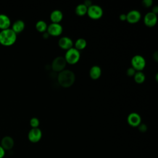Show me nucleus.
Masks as SVG:
<instances>
[{
	"mask_svg": "<svg viewBox=\"0 0 158 158\" xmlns=\"http://www.w3.org/2000/svg\"><path fill=\"white\" fill-rule=\"evenodd\" d=\"M119 19H120V20H122V21H125V20H126V19H127L126 14H121L119 15Z\"/></svg>",
	"mask_w": 158,
	"mask_h": 158,
	"instance_id": "bb28decb",
	"label": "nucleus"
},
{
	"mask_svg": "<svg viewBox=\"0 0 158 158\" xmlns=\"http://www.w3.org/2000/svg\"><path fill=\"white\" fill-rule=\"evenodd\" d=\"M86 41L83 38H78L75 42V48L78 51L82 50L86 48Z\"/></svg>",
	"mask_w": 158,
	"mask_h": 158,
	"instance_id": "aec40b11",
	"label": "nucleus"
},
{
	"mask_svg": "<svg viewBox=\"0 0 158 158\" xmlns=\"http://www.w3.org/2000/svg\"><path fill=\"white\" fill-rule=\"evenodd\" d=\"M86 14L92 19H99L103 15V10L99 6L92 4L88 7Z\"/></svg>",
	"mask_w": 158,
	"mask_h": 158,
	"instance_id": "39448f33",
	"label": "nucleus"
},
{
	"mask_svg": "<svg viewBox=\"0 0 158 158\" xmlns=\"http://www.w3.org/2000/svg\"><path fill=\"white\" fill-rule=\"evenodd\" d=\"M59 46L65 50H68L72 48L73 43L72 40L68 36H62L58 41Z\"/></svg>",
	"mask_w": 158,
	"mask_h": 158,
	"instance_id": "f8f14e48",
	"label": "nucleus"
},
{
	"mask_svg": "<svg viewBox=\"0 0 158 158\" xmlns=\"http://www.w3.org/2000/svg\"><path fill=\"white\" fill-rule=\"evenodd\" d=\"M64 58L67 63L70 64H75L78 62L80 58V51L72 47L66 51Z\"/></svg>",
	"mask_w": 158,
	"mask_h": 158,
	"instance_id": "7ed1b4c3",
	"label": "nucleus"
},
{
	"mask_svg": "<svg viewBox=\"0 0 158 158\" xmlns=\"http://www.w3.org/2000/svg\"><path fill=\"white\" fill-rule=\"evenodd\" d=\"M67 62L62 56H57L54 58L51 64V68L53 71L60 72L65 69Z\"/></svg>",
	"mask_w": 158,
	"mask_h": 158,
	"instance_id": "423d86ee",
	"label": "nucleus"
},
{
	"mask_svg": "<svg viewBox=\"0 0 158 158\" xmlns=\"http://www.w3.org/2000/svg\"><path fill=\"white\" fill-rule=\"evenodd\" d=\"M134 80L137 83H142L145 80V75L142 71H136L135 73L134 76Z\"/></svg>",
	"mask_w": 158,
	"mask_h": 158,
	"instance_id": "412c9836",
	"label": "nucleus"
},
{
	"mask_svg": "<svg viewBox=\"0 0 158 158\" xmlns=\"http://www.w3.org/2000/svg\"><path fill=\"white\" fill-rule=\"evenodd\" d=\"M101 73H102V71H101V67L96 65L92 66L90 68L89 72L90 77L93 80L98 79L101 77Z\"/></svg>",
	"mask_w": 158,
	"mask_h": 158,
	"instance_id": "dca6fc26",
	"label": "nucleus"
},
{
	"mask_svg": "<svg viewBox=\"0 0 158 158\" xmlns=\"http://www.w3.org/2000/svg\"><path fill=\"white\" fill-rule=\"evenodd\" d=\"M153 1L152 0H143L142 1V4L143 6L146 7H150L151 6H152Z\"/></svg>",
	"mask_w": 158,
	"mask_h": 158,
	"instance_id": "393cba45",
	"label": "nucleus"
},
{
	"mask_svg": "<svg viewBox=\"0 0 158 158\" xmlns=\"http://www.w3.org/2000/svg\"><path fill=\"white\" fill-rule=\"evenodd\" d=\"M83 4H84L87 7H89L91 5L93 4H92V2H91L90 0H86V1H85L84 2H83Z\"/></svg>",
	"mask_w": 158,
	"mask_h": 158,
	"instance_id": "cd10ccee",
	"label": "nucleus"
},
{
	"mask_svg": "<svg viewBox=\"0 0 158 158\" xmlns=\"http://www.w3.org/2000/svg\"><path fill=\"white\" fill-rule=\"evenodd\" d=\"M131 67L136 71H142L146 65V60L144 57L139 54L135 55L131 59Z\"/></svg>",
	"mask_w": 158,
	"mask_h": 158,
	"instance_id": "20e7f679",
	"label": "nucleus"
},
{
	"mask_svg": "<svg viewBox=\"0 0 158 158\" xmlns=\"http://www.w3.org/2000/svg\"><path fill=\"white\" fill-rule=\"evenodd\" d=\"M30 125L31 128H38L40 125V120L36 117H32L30 120Z\"/></svg>",
	"mask_w": 158,
	"mask_h": 158,
	"instance_id": "4be33fe9",
	"label": "nucleus"
},
{
	"mask_svg": "<svg viewBox=\"0 0 158 158\" xmlns=\"http://www.w3.org/2000/svg\"><path fill=\"white\" fill-rule=\"evenodd\" d=\"M126 20L130 23H135L139 21L141 17V13L137 10H131L127 14Z\"/></svg>",
	"mask_w": 158,
	"mask_h": 158,
	"instance_id": "9d476101",
	"label": "nucleus"
},
{
	"mask_svg": "<svg viewBox=\"0 0 158 158\" xmlns=\"http://www.w3.org/2000/svg\"><path fill=\"white\" fill-rule=\"evenodd\" d=\"M49 35L48 34V33L47 31L44 32L43 34V37L44 38H48L49 37Z\"/></svg>",
	"mask_w": 158,
	"mask_h": 158,
	"instance_id": "c756f323",
	"label": "nucleus"
},
{
	"mask_svg": "<svg viewBox=\"0 0 158 158\" xmlns=\"http://www.w3.org/2000/svg\"><path fill=\"white\" fill-rule=\"evenodd\" d=\"M11 22L9 17L4 14H0V29L1 30L9 28Z\"/></svg>",
	"mask_w": 158,
	"mask_h": 158,
	"instance_id": "4468645a",
	"label": "nucleus"
},
{
	"mask_svg": "<svg viewBox=\"0 0 158 158\" xmlns=\"http://www.w3.org/2000/svg\"><path fill=\"white\" fill-rule=\"evenodd\" d=\"M5 154H6V151L0 145V158H3L5 156Z\"/></svg>",
	"mask_w": 158,
	"mask_h": 158,
	"instance_id": "a878e982",
	"label": "nucleus"
},
{
	"mask_svg": "<svg viewBox=\"0 0 158 158\" xmlns=\"http://www.w3.org/2000/svg\"><path fill=\"white\" fill-rule=\"evenodd\" d=\"M63 31L62 26L58 23H51L48 25L46 31L51 36H57L61 35Z\"/></svg>",
	"mask_w": 158,
	"mask_h": 158,
	"instance_id": "6e6552de",
	"label": "nucleus"
},
{
	"mask_svg": "<svg viewBox=\"0 0 158 158\" xmlns=\"http://www.w3.org/2000/svg\"><path fill=\"white\" fill-rule=\"evenodd\" d=\"M157 21V14H155L152 12H149L146 13L144 17V23L147 27H154L156 24Z\"/></svg>",
	"mask_w": 158,
	"mask_h": 158,
	"instance_id": "9b49d317",
	"label": "nucleus"
},
{
	"mask_svg": "<svg viewBox=\"0 0 158 158\" xmlns=\"http://www.w3.org/2000/svg\"><path fill=\"white\" fill-rule=\"evenodd\" d=\"M75 73L68 69H64L59 72L57 75V81L60 86L64 88L71 86L75 82Z\"/></svg>",
	"mask_w": 158,
	"mask_h": 158,
	"instance_id": "f257e3e1",
	"label": "nucleus"
},
{
	"mask_svg": "<svg viewBox=\"0 0 158 158\" xmlns=\"http://www.w3.org/2000/svg\"><path fill=\"white\" fill-rule=\"evenodd\" d=\"M136 70L133 68V67H129L127 69V75L128 76H130V77H132V76H134L135 73H136Z\"/></svg>",
	"mask_w": 158,
	"mask_h": 158,
	"instance_id": "5701e85b",
	"label": "nucleus"
},
{
	"mask_svg": "<svg viewBox=\"0 0 158 158\" xmlns=\"http://www.w3.org/2000/svg\"><path fill=\"white\" fill-rule=\"evenodd\" d=\"M152 12H153L155 14H157L158 12V7L157 6H154L152 9Z\"/></svg>",
	"mask_w": 158,
	"mask_h": 158,
	"instance_id": "c85d7f7f",
	"label": "nucleus"
},
{
	"mask_svg": "<svg viewBox=\"0 0 158 158\" xmlns=\"http://www.w3.org/2000/svg\"><path fill=\"white\" fill-rule=\"evenodd\" d=\"M138 127L139 131H141V132H142V133L145 132V131L147 130V128H148L146 124H144V123H141L138 126Z\"/></svg>",
	"mask_w": 158,
	"mask_h": 158,
	"instance_id": "b1692460",
	"label": "nucleus"
},
{
	"mask_svg": "<svg viewBox=\"0 0 158 158\" xmlns=\"http://www.w3.org/2000/svg\"><path fill=\"white\" fill-rule=\"evenodd\" d=\"M0 145L5 151L10 150L14 146V139L11 136H6L2 138Z\"/></svg>",
	"mask_w": 158,
	"mask_h": 158,
	"instance_id": "ddd939ff",
	"label": "nucleus"
},
{
	"mask_svg": "<svg viewBox=\"0 0 158 158\" xmlns=\"http://www.w3.org/2000/svg\"><path fill=\"white\" fill-rule=\"evenodd\" d=\"M87 9H88V7L83 3H81V4H78L76 6L75 12L77 15L83 16L87 13Z\"/></svg>",
	"mask_w": 158,
	"mask_h": 158,
	"instance_id": "a211bd4d",
	"label": "nucleus"
},
{
	"mask_svg": "<svg viewBox=\"0 0 158 158\" xmlns=\"http://www.w3.org/2000/svg\"><path fill=\"white\" fill-rule=\"evenodd\" d=\"M153 58L156 60V61H157V51H156L155 52H154V54H153Z\"/></svg>",
	"mask_w": 158,
	"mask_h": 158,
	"instance_id": "7c9ffc66",
	"label": "nucleus"
},
{
	"mask_svg": "<svg viewBox=\"0 0 158 158\" xmlns=\"http://www.w3.org/2000/svg\"><path fill=\"white\" fill-rule=\"evenodd\" d=\"M35 28L37 31L39 32L44 33L46 31L47 28H48V25L46 22H44L43 20H38L36 24H35Z\"/></svg>",
	"mask_w": 158,
	"mask_h": 158,
	"instance_id": "6ab92c4d",
	"label": "nucleus"
},
{
	"mask_svg": "<svg viewBox=\"0 0 158 158\" xmlns=\"http://www.w3.org/2000/svg\"><path fill=\"white\" fill-rule=\"evenodd\" d=\"M41 138L42 131L39 128H31L28 133V139L33 143H38L41 140Z\"/></svg>",
	"mask_w": 158,
	"mask_h": 158,
	"instance_id": "0eeeda50",
	"label": "nucleus"
},
{
	"mask_svg": "<svg viewBox=\"0 0 158 158\" xmlns=\"http://www.w3.org/2000/svg\"><path fill=\"white\" fill-rule=\"evenodd\" d=\"M128 123L133 127H137L141 123V118L136 112H131L127 117Z\"/></svg>",
	"mask_w": 158,
	"mask_h": 158,
	"instance_id": "1a4fd4ad",
	"label": "nucleus"
},
{
	"mask_svg": "<svg viewBox=\"0 0 158 158\" xmlns=\"http://www.w3.org/2000/svg\"><path fill=\"white\" fill-rule=\"evenodd\" d=\"M25 22L22 20H15L12 26V30L16 33H21L25 28Z\"/></svg>",
	"mask_w": 158,
	"mask_h": 158,
	"instance_id": "f3484780",
	"label": "nucleus"
},
{
	"mask_svg": "<svg viewBox=\"0 0 158 158\" xmlns=\"http://www.w3.org/2000/svg\"><path fill=\"white\" fill-rule=\"evenodd\" d=\"M17 40V34L11 29L7 28L0 31V44L4 46H10Z\"/></svg>",
	"mask_w": 158,
	"mask_h": 158,
	"instance_id": "f03ea898",
	"label": "nucleus"
},
{
	"mask_svg": "<svg viewBox=\"0 0 158 158\" xmlns=\"http://www.w3.org/2000/svg\"><path fill=\"white\" fill-rule=\"evenodd\" d=\"M63 19V14L62 12L58 9L54 10L51 12L50 14V19L52 23H58L62 20Z\"/></svg>",
	"mask_w": 158,
	"mask_h": 158,
	"instance_id": "2eb2a0df",
	"label": "nucleus"
}]
</instances>
